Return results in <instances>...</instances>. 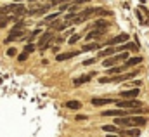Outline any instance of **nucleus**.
<instances>
[{"instance_id": "obj_19", "label": "nucleus", "mask_w": 149, "mask_h": 137, "mask_svg": "<svg viewBox=\"0 0 149 137\" xmlns=\"http://www.w3.org/2000/svg\"><path fill=\"white\" fill-rule=\"evenodd\" d=\"M66 108H68V109H74V111H78V109L81 108V104L78 103V101H68V103H66Z\"/></svg>"}, {"instance_id": "obj_12", "label": "nucleus", "mask_w": 149, "mask_h": 137, "mask_svg": "<svg viewBox=\"0 0 149 137\" xmlns=\"http://www.w3.org/2000/svg\"><path fill=\"white\" fill-rule=\"evenodd\" d=\"M111 54H116V47H108V49L101 50V52L97 54V59H102V57H106V56H111Z\"/></svg>"}, {"instance_id": "obj_21", "label": "nucleus", "mask_w": 149, "mask_h": 137, "mask_svg": "<svg viewBox=\"0 0 149 137\" xmlns=\"http://www.w3.org/2000/svg\"><path fill=\"white\" fill-rule=\"evenodd\" d=\"M109 24H108V21H102V19H97L95 23H94V26H92V30L94 28H108Z\"/></svg>"}, {"instance_id": "obj_25", "label": "nucleus", "mask_w": 149, "mask_h": 137, "mask_svg": "<svg viewBox=\"0 0 149 137\" xmlns=\"http://www.w3.org/2000/svg\"><path fill=\"white\" fill-rule=\"evenodd\" d=\"M33 50H35V45H33V43H28V45L24 47V52H26V54H30V52H33Z\"/></svg>"}, {"instance_id": "obj_17", "label": "nucleus", "mask_w": 149, "mask_h": 137, "mask_svg": "<svg viewBox=\"0 0 149 137\" xmlns=\"http://www.w3.org/2000/svg\"><path fill=\"white\" fill-rule=\"evenodd\" d=\"M102 130L108 134H118V127L116 125H102Z\"/></svg>"}, {"instance_id": "obj_16", "label": "nucleus", "mask_w": 149, "mask_h": 137, "mask_svg": "<svg viewBox=\"0 0 149 137\" xmlns=\"http://www.w3.org/2000/svg\"><path fill=\"white\" fill-rule=\"evenodd\" d=\"M102 47V42H97V43H85L83 45V50H97Z\"/></svg>"}, {"instance_id": "obj_1", "label": "nucleus", "mask_w": 149, "mask_h": 137, "mask_svg": "<svg viewBox=\"0 0 149 137\" xmlns=\"http://www.w3.org/2000/svg\"><path fill=\"white\" fill-rule=\"evenodd\" d=\"M3 10H5V14H14L12 17H9V19H19L21 16H24V12H26V7L21 3V2H14V3H9V5H5L3 7Z\"/></svg>"}, {"instance_id": "obj_28", "label": "nucleus", "mask_w": 149, "mask_h": 137, "mask_svg": "<svg viewBox=\"0 0 149 137\" xmlns=\"http://www.w3.org/2000/svg\"><path fill=\"white\" fill-rule=\"evenodd\" d=\"M7 23H9V17H7V16H5V17H2V19H0V28H5V26H7Z\"/></svg>"}, {"instance_id": "obj_5", "label": "nucleus", "mask_w": 149, "mask_h": 137, "mask_svg": "<svg viewBox=\"0 0 149 137\" xmlns=\"http://www.w3.org/2000/svg\"><path fill=\"white\" fill-rule=\"evenodd\" d=\"M106 30H108V28H94V30H90V31L87 33V36H85V38H87V42H88V40H94V38L102 36V35L106 33Z\"/></svg>"}, {"instance_id": "obj_6", "label": "nucleus", "mask_w": 149, "mask_h": 137, "mask_svg": "<svg viewBox=\"0 0 149 137\" xmlns=\"http://www.w3.org/2000/svg\"><path fill=\"white\" fill-rule=\"evenodd\" d=\"M144 61V57L142 56H135V57H128L127 61H125V64H123V69L127 68H132V66H137V64H141Z\"/></svg>"}, {"instance_id": "obj_3", "label": "nucleus", "mask_w": 149, "mask_h": 137, "mask_svg": "<svg viewBox=\"0 0 149 137\" xmlns=\"http://www.w3.org/2000/svg\"><path fill=\"white\" fill-rule=\"evenodd\" d=\"M127 40H128V35L120 33V35H116L114 38L108 40V42H102V45H106V47H114V45H118V43H121V42H127Z\"/></svg>"}, {"instance_id": "obj_24", "label": "nucleus", "mask_w": 149, "mask_h": 137, "mask_svg": "<svg viewBox=\"0 0 149 137\" xmlns=\"http://www.w3.org/2000/svg\"><path fill=\"white\" fill-rule=\"evenodd\" d=\"M63 3H70V0H52L50 2V7L52 5H63Z\"/></svg>"}, {"instance_id": "obj_22", "label": "nucleus", "mask_w": 149, "mask_h": 137, "mask_svg": "<svg viewBox=\"0 0 149 137\" xmlns=\"http://www.w3.org/2000/svg\"><path fill=\"white\" fill-rule=\"evenodd\" d=\"M121 134H125V136H132V137H137L141 134V130L139 129H130V130H125V132H121Z\"/></svg>"}, {"instance_id": "obj_26", "label": "nucleus", "mask_w": 149, "mask_h": 137, "mask_svg": "<svg viewBox=\"0 0 149 137\" xmlns=\"http://www.w3.org/2000/svg\"><path fill=\"white\" fill-rule=\"evenodd\" d=\"M95 61H99V59H97V57H92V59H85V61H83V66H88V64H94Z\"/></svg>"}, {"instance_id": "obj_32", "label": "nucleus", "mask_w": 149, "mask_h": 137, "mask_svg": "<svg viewBox=\"0 0 149 137\" xmlns=\"http://www.w3.org/2000/svg\"><path fill=\"white\" fill-rule=\"evenodd\" d=\"M85 2H88V0H74V5H80V3H85Z\"/></svg>"}, {"instance_id": "obj_2", "label": "nucleus", "mask_w": 149, "mask_h": 137, "mask_svg": "<svg viewBox=\"0 0 149 137\" xmlns=\"http://www.w3.org/2000/svg\"><path fill=\"white\" fill-rule=\"evenodd\" d=\"M114 103H116V106H118L120 109H135V108H142V104L139 103V101H135V99H121V101H116V99H114Z\"/></svg>"}, {"instance_id": "obj_23", "label": "nucleus", "mask_w": 149, "mask_h": 137, "mask_svg": "<svg viewBox=\"0 0 149 137\" xmlns=\"http://www.w3.org/2000/svg\"><path fill=\"white\" fill-rule=\"evenodd\" d=\"M40 31H42V30H40V28H38V30H35V31H33V33H30V35H28V36H26V38H24V40H28V42H30V40H33V38H35V36H37V35H40Z\"/></svg>"}, {"instance_id": "obj_27", "label": "nucleus", "mask_w": 149, "mask_h": 137, "mask_svg": "<svg viewBox=\"0 0 149 137\" xmlns=\"http://www.w3.org/2000/svg\"><path fill=\"white\" fill-rule=\"evenodd\" d=\"M78 38H80V35H71L68 43H71V45H73V43H76V42H78Z\"/></svg>"}, {"instance_id": "obj_13", "label": "nucleus", "mask_w": 149, "mask_h": 137, "mask_svg": "<svg viewBox=\"0 0 149 137\" xmlns=\"http://www.w3.org/2000/svg\"><path fill=\"white\" fill-rule=\"evenodd\" d=\"M130 118H132V123L134 125H146V118L141 116V115H132Z\"/></svg>"}, {"instance_id": "obj_9", "label": "nucleus", "mask_w": 149, "mask_h": 137, "mask_svg": "<svg viewBox=\"0 0 149 137\" xmlns=\"http://www.w3.org/2000/svg\"><path fill=\"white\" fill-rule=\"evenodd\" d=\"M104 116H113V118H120V116H128V111L123 109H113V111H102Z\"/></svg>"}, {"instance_id": "obj_29", "label": "nucleus", "mask_w": 149, "mask_h": 137, "mask_svg": "<svg viewBox=\"0 0 149 137\" xmlns=\"http://www.w3.org/2000/svg\"><path fill=\"white\" fill-rule=\"evenodd\" d=\"M26 59H28V54L26 52H21L19 54V61H26Z\"/></svg>"}, {"instance_id": "obj_14", "label": "nucleus", "mask_w": 149, "mask_h": 137, "mask_svg": "<svg viewBox=\"0 0 149 137\" xmlns=\"http://www.w3.org/2000/svg\"><path fill=\"white\" fill-rule=\"evenodd\" d=\"M125 69H123V66H111V68L108 69V75L109 76H114V75H121Z\"/></svg>"}, {"instance_id": "obj_20", "label": "nucleus", "mask_w": 149, "mask_h": 137, "mask_svg": "<svg viewBox=\"0 0 149 137\" xmlns=\"http://www.w3.org/2000/svg\"><path fill=\"white\" fill-rule=\"evenodd\" d=\"M116 63H118L116 56H114V57H109V59H104V61H102V64H104L106 68H111L113 64H116Z\"/></svg>"}, {"instance_id": "obj_30", "label": "nucleus", "mask_w": 149, "mask_h": 137, "mask_svg": "<svg viewBox=\"0 0 149 137\" xmlns=\"http://www.w3.org/2000/svg\"><path fill=\"white\" fill-rule=\"evenodd\" d=\"M16 52H17V50H16V49H12V47H10V49H9V50H7V56H16Z\"/></svg>"}, {"instance_id": "obj_7", "label": "nucleus", "mask_w": 149, "mask_h": 137, "mask_svg": "<svg viewBox=\"0 0 149 137\" xmlns=\"http://www.w3.org/2000/svg\"><path fill=\"white\" fill-rule=\"evenodd\" d=\"M92 76H94V73L81 75V76H78V78H74V80H73V85H74V87H80V85H83V83H88V82L92 80Z\"/></svg>"}, {"instance_id": "obj_33", "label": "nucleus", "mask_w": 149, "mask_h": 137, "mask_svg": "<svg viewBox=\"0 0 149 137\" xmlns=\"http://www.w3.org/2000/svg\"><path fill=\"white\" fill-rule=\"evenodd\" d=\"M106 137H120V136H118V134H108Z\"/></svg>"}, {"instance_id": "obj_18", "label": "nucleus", "mask_w": 149, "mask_h": 137, "mask_svg": "<svg viewBox=\"0 0 149 137\" xmlns=\"http://www.w3.org/2000/svg\"><path fill=\"white\" fill-rule=\"evenodd\" d=\"M59 16H61V12H59V10H57V12H54V14H49V16H45L43 23H52V21H56Z\"/></svg>"}, {"instance_id": "obj_15", "label": "nucleus", "mask_w": 149, "mask_h": 137, "mask_svg": "<svg viewBox=\"0 0 149 137\" xmlns=\"http://www.w3.org/2000/svg\"><path fill=\"white\" fill-rule=\"evenodd\" d=\"M78 54H80V52H64V54H59L56 59H57V61H66V59H71L73 56H78Z\"/></svg>"}, {"instance_id": "obj_10", "label": "nucleus", "mask_w": 149, "mask_h": 137, "mask_svg": "<svg viewBox=\"0 0 149 137\" xmlns=\"http://www.w3.org/2000/svg\"><path fill=\"white\" fill-rule=\"evenodd\" d=\"M109 103H114V99H111V97H92L94 106H104V104H109Z\"/></svg>"}, {"instance_id": "obj_31", "label": "nucleus", "mask_w": 149, "mask_h": 137, "mask_svg": "<svg viewBox=\"0 0 149 137\" xmlns=\"http://www.w3.org/2000/svg\"><path fill=\"white\" fill-rule=\"evenodd\" d=\"M128 85H132V87H141V85H142V82L135 80V82H132V83H128Z\"/></svg>"}, {"instance_id": "obj_8", "label": "nucleus", "mask_w": 149, "mask_h": 137, "mask_svg": "<svg viewBox=\"0 0 149 137\" xmlns=\"http://www.w3.org/2000/svg\"><path fill=\"white\" fill-rule=\"evenodd\" d=\"M114 125H118V127H132L134 123H132L130 116H120V118L114 120Z\"/></svg>"}, {"instance_id": "obj_4", "label": "nucleus", "mask_w": 149, "mask_h": 137, "mask_svg": "<svg viewBox=\"0 0 149 137\" xmlns=\"http://www.w3.org/2000/svg\"><path fill=\"white\" fill-rule=\"evenodd\" d=\"M52 38H54V31H47V33L42 35V38H40V43H38V47L43 50V49H47L49 47V42H52Z\"/></svg>"}, {"instance_id": "obj_11", "label": "nucleus", "mask_w": 149, "mask_h": 137, "mask_svg": "<svg viewBox=\"0 0 149 137\" xmlns=\"http://www.w3.org/2000/svg\"><path fill=\"white\" fill-rule=\"evenodd\" d=\"M137 96H139V90H137V89L120 92V97H123V99H134V97H137Z\"/></svg>"}]
</instances>
